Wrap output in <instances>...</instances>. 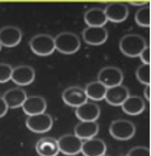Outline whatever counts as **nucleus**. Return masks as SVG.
Here are the masks:
<instances>
[{"label": "nucleus", "mask_w": 151, "mask_h": 156, "mask_svg": "<svg viewBox=\"0 0 151 156\" xmlns=\"http://www.w3.org/2000/svg\"><path fill=\"white\" fill-rule=\"evenodd\" d=\"M81 40L72 32H62L54 38V48L64 55H73L80 50Z\"/></svg>", "instance_id": "f03ea898"}, {"label": "nucleus", "mask_w": 151, "mask_h": 156, "mask_svg": "<svg viewBox=\"0 0 151 156\" xmlns=\"http://www.w3.org/2000/svg\"><path fill=\"white\" fill-rule=\"evenodd\" d=\"M134 20H135V23L140 27H144V28L150 27V4L140 7L135 12Z\"/></svg>", "instance_id": "5701e85b"}, {"label": "nucleus", "mask_w": 151, "mask_h": 156, "mask_svg": "<svg viewBox=\"0 0 151 156\" xmlns=\"http://www.w3.org/2000/svg\"><path fill=\"white\" fill-rule=\"evenodd\" d=\"M75 115L80 121H97L100 116V107L94 102H86L75 109Z\"/></svg>", "instance_id": "2eb2a0df"}, {"label": "nucleus", "mask_w": 151, "mask_h": 156, "mask_svg": "<svg viewBox=\"0 0 151 156\" xmlns=\"http://www.w3.org/2000/svg\"><path fill=\"white\" fill-rule=\"evenodd\" d=\"M135 78L145 86H150V64H142L135 70Z\"/></svg>", "instance_id": "b1692460"}, {"label": "nucleus", "mask_w": 151, "mask_h": 156, "mask_svg": "<svg viewBox=\"0 0 151 156\" xmlns=\"http://www.w3.org/2000/svg\"><path fill=\"white\" fill-rule=\"evenodd\" d=\"M29 47L33 53L45 57L54 52V38L50 34H37L29 41Z\"/></svg>", "instance_id": "20e7f679"}, {"label": "nucleus", "mask_w": 151, "mask_h": 156, "mask_svg": "<svg viewBox=\"0 0 151 156\" xmlns=\"http://www.w3.org/2000/svg\"><path fill=\"white\" fill-rule=\"evenodd\" d=\"M122 110L127 114V115H132V116H135V115H139L142 114L145 108H146V104H145V101L139 97V96H129L123 103H122Z\"/></svg>", "instance_id": "6ab92c4d"}, {"label": "nucleus", "mask_w": 151, "mask_h": 156, "mask_svg": "<svg viewBox=\"0 0 151 156\" xmlns=\"http://www.w3.org/2000/svg\"><path fill=\"white\" fill-rule=\"evenodd\" d=\"M146 46H148L146 40L139 34H126L125 37L121 38L118 42L120 51L125 56L132 58L138 57Z\"/></svg>", "instance_id": "f257e3e1"}, {"label": "nucleus", "mask_w": 151, "mask_h": 156, "mask_svg": "<svg viewBox=\"0 0 151 156\" xmlns=\"http://www.w3.org/2000/svg\"><path fill=\"white\" fill-rule=\"evenodd\" d=\"M7 110H9V108H7L6 103H5V101L2 99V97H0V119L6 115Z\"/></svg>", "instance_id": "cd10ccee"}, {"label": "nucleus", "mask_w": 151, "mask_h": 156, "mask_svg": "<svg viewBox=\"0 0 151 156\" xmlns=\"http://www.w3.org/2000/svg\"><path fill=\"white\" fill-rule=\"evenodd\" d=\"M57 144L59 153L68 156H74L81 153L82 140L77 138L75 134H64L57 139Z\"/></svg>", "instance_id": "0eeeda50"}, {"label": "nucleus", "mask_w": 151, "mask_h": 156, "mask_svg": "<svg viewBox=\"0 0 151 156\" xmlns=\"http://www.w3.org/2000/svg\"><path fill=\"white\" fill-rule=\"evenodd\" d=\"M23 37L22 30L16 26H5L0 29V44L5 47L17 46Z\"/></svg>", "instance_id": "9b49d317"}, {"label": "nucleus", "mask_w": 151, "mask_h": 156, "mask_svg": "<svg viewBox=\"0 0 151 156\" xmlns=\"http://www.w3.org/2000/svg\"><path fill=\"white\" fill-rule=\"evenodd\" d=\"M83 20L87 27H104L108 22L104 10L100 7H92L87 10L83 15Z\"/></svg>", "instance_id": "412c9836"}, {"label": "nucleus", "mask_w": 151, "mask_h": 156, "mask_svg": "<svg viewBox=\"0 0 151 156\" xmlns=\"http://www.w3.org/2000/svg\"><path fill=\"white\" fill-rule=\"evenodd\" d=\"M132 5H139V6H145L148 5V1H132Z\"/></svg>", "instance_id": "c756f323"}, {"label": "nucleus", "mask_w": 151, "mask_h": 156, "mask_svg": "<svg viewBox=\"0 0 151 156\" xmlns=\"http://www.w3.org/2000/svg\"><path fill=\"white\" fill-rule=\"evenodd\" d=\"M139 57H140L143 64H150V47L146 46V47L140 52Z\"/></svg>", "instance_id": "bb28decb"}, {"label": "nucleus", "mask_w": 151, "mask_h": 156, "mask_svg": "<svg viewBox=\"0 0 151 156\" xmlns=\"http://www.w3.org/2000/svg\"><path fill=\"white\" fill-rule=\"evenodd\" d=\"M62 99L63 102L73 108H77L80 105H82L83 103L87 102V97L86 93L83 91V88H81L80 86H70L67 87L63 92H62Z\"/></svg>", "instance_id": "6e6552de"}, {"label": "nucleus", "mask_w": 151, "mask_h": 156, "mask_svg": "<svg viewBox=\"0 0 151 156\" xmlns=\"http://www.w3.org/2000/svg\"><path fill=\"white\" fill-rule=\"evenodd\" d=\"M99 132V125L97 121H80L74 128V134L82 142L94 138Z\"/></svg>", "instance_id": "4468645a"}, {"label": "nucleus", "mask_w": 151, "mask_h": 156, "mask_svg": "<svg viewBox=\"0 0 151 156\" xmlns=\"http://www.w3.org/2000/svg\"><path fill=\"white\" fill-rule=\"evenodd\" d=\"M82 39L87 45L99 46L108 40V30L104 27H87L82 32Z\"/></svg>", "instance_id": "f8f14e48"}, {"label": "nucleus", "mask_w": 151, "mask_h": 156, "mask_svg": "<svg viewBox=\"0 0 151 156\" xmlns=\"http://www.w3.org/2000/svg\"><path fill=\"white\" fill-rule=\"evenodd\" d=\"M104 13L108 21L113 23H122L128 17V6L123 2H110L105 6Z\"/></svg>", "instance_id": "9d476101"}, {"label": "nucleus", "mask_w": 151, "mask_h": 156, "mask_svg": "<svg viewBox=\"0 0 151 156\" xmlns=\"http://www.w3.org/2000/svg\"><path fill=\"white\" fill-rule=\"evenodd\" d=\"M11 80L18 86H28L35 80V70L33 67L27 64L17 66L12 69Z\"/></svg>", "instance_id": "1a4fd4ad"}, {"label": "nucleus", "mask_w": 151, "mask_h": 156, "mask_svg": "<svg viewBox=\"0 0 151 156\" xmlns=\"http://www.w3.org/2000/svg\"><path fill=\"white\" fill-rule=\"evenodd\" d=\"M35 149L40 156H57L59 154L57 139H54L52 137L40 138L37 142Z\"/></svg>", "instance_id": "aec40b11"}, {"label": "nucleus", "mask_w": 151, "mask_h": 156, "mask_svg": "<svg viewBox=\"0 0 151 156\" xmlns=\"http://www.w3.org/2000/svg\"><path fill=\"white\" fill-rule=\"evenodd\" d=\"M12 69L13 68L9 63H0V83L7 82L11 80Z\"/></svg>", "instance_id": "393cba45"}, {"label": "nucleus", "mask_w": 151, "mask_h": 156, "mask_svg": "<svg viewBox=\"0 0 151 156\" xmlns=\"http://www.w3.org/2000/svg\"><path fill=\"white\" fill-rule=\"evenodd\" d=\"M1 47H2V46H1V44H0V51H1Z\"/></svg>", "instance_id": "7c9ffc66"}, {"label": "nucleus", "mask_w": 151, "mask_h": 156, "mask_svg": "<svg viewBox=\"0 0 151 156\" xmlns=\"http://www.w3.org/2000/svg\"><path fill=\"white\" fill-rule=\"evenodd\" d=\"M46 108H47V102L41 96H30V97H27V99L24 101V103L22 105L23 112L28 116L42 114V113H45Z\"/></svg>", "instance_id": "dca6fc26"}, {"label": "nucleus", "mask_w": 151, "mask_h": 156, "mask_svg": "<svg viewBox=\"0 0 151 156\" xmlns=\"http://www.w3.org/2000/svg\"><path fill=\"white\" fill-rule=\"evenodd\" d=\"M144 101L150 103V86H145L144 88Z\"/></svg>", "instance_id": "c85d7f7f"}, {"label": "nucleus", "mask_w": 151, "mask_h": 156, "mask_svg": "<svg viewBox=\"0 0 151 156\" xmlns=\"http://www.w3.org/2000/svg\"><path fill=\"white\" fill-rule=\"evenodd\" d=\"M109 133L114 139L117 140H128L135 134V126L132 121L125 119L114 120L110 123Z\"/></svg>", "instance_id": "7ed1b4c3"}, {"label": "nucleus", "mask_w": 151, "mask_h": 156, "mask_svg": "<svg viewBox=\"0 0 151 156\" xmlns=\"http://www.w3.org/2000/svg\"><path fill=\"white\" fill-rule=\"evenodd\" d=\"M83 91L86 93L87 99H91L93 102H99L104 99L105 93H107V87L99 81H92L86 85Z\"/></svg>", "instance_id": "4be33fe9"}, {"label": "nucleus", "mask_w": 151, "mask_h": 156, "mask_svg": "<svg viewBox=\"0 0 151 156\" xmlns=\"http://www.w3.org/2000/svg\"><path fill=\"white\" fill-rule=\"evenodd\" d=\"M126 156H150V149L146 147H134Z\"/></svg>", "instance_id": "a878e982"}, {"label": "nucleus", "mask_w": 151, "mask_h": 156, "mask_svg": "<svg viewBox=\"0 0 151 156\" xmlns=\"http://www.w3.org/2000/svg\"><path fill=\"white\" fill-rule=\"evenodd\" d=\"M81 153L83 156H103L107 153V144L103 139L99 138L83 140Z\"/></svg>", "instance_id": "a211bd4d"}, {"label": "nucleus", "mask_w": 151, "mask_h": 156, "mask_svg": "<svg viewBox=\"0 0 151 156\" xmlns=\"http://www.w3.org/2000/svg\"><path fill=\"white\" fill-rule=\"evenodd\" d=\"M129 96H131V93H129L128 87L125 86V85H118V86H114V87H110V88H107V93H105L104 99L110 105L120 107V105H122V103Z\"/></svg>", "instance_id": "ddd939ff"}, {"label": "nucleus", "mask_w": 151, "mask_h": 156, "mask_svg": "<svg viewBox=\"0 0 151 156\" xmlns=\"http://www.w3.org/2000/svg\"><path fill=\"white\" fill-rule=\"evenodd\" d=\"M27 93L23 88L21 87H15V88H10L7 90L4 96H2V99L5 101L6 105L9 109H17V108H21L24 103V101L27 99Z\"/></svg>", "instance_id": "f3484780"}, {"label": "nucleus", "mask_w": 151, "mask_h": 156, "mask_svg": "<svg viewBox=\"0 0 151 156\" xmlns=\"http://www.w3.org/2000/svg\"><path fill=\"white\" fill-rule=\"evenodd\" d=\"M103 156H108V155H103Z\"/></svg>", "instance_id": "2f4dec72"}, {"label": "nucleus", "mask_w": 151, "mask_h": 156, "mask_svg": "<svg viewBox=\"0 0 151 156\" xmlns=\"http://www.w3.org/2000/svg\"><path fill=\"white\" fill-rule=\"evenodd\" d=\"M97 81H99L100 83H103L107 88H110L114 86H118L122 85L123 81V73L120 68L117 67H104L99 70L98 76H97Z\"/></svg>", "instance_id": "39448f33"}, {"label": "nucleus", "mask_w": 151, "mask_h": 156, "mask_svg": "<svg viewBox=\"0 0 151 156\" xmlns=\"http://www.w3.org/2000/svg\"><path fill=\"white\" fill-rule=\"evenodd\" d=\"M27 128L32 132L35 133H45L48 132L52 126H53V119L50 114L47 113H42L38 115H33V116H28L26 121Z\"/></svg>", "instance_id": "423d86ee"}]
</instances>
